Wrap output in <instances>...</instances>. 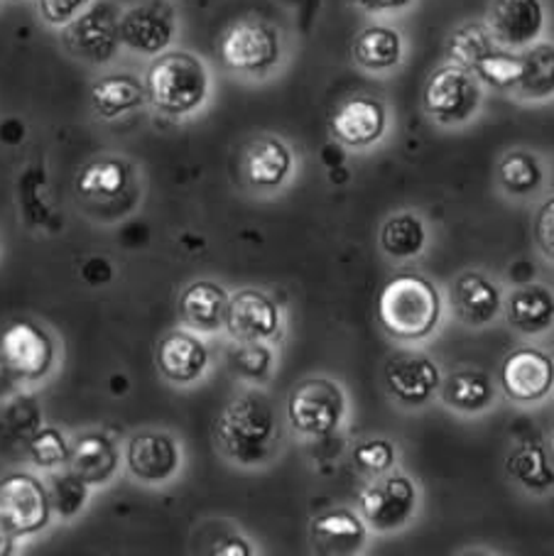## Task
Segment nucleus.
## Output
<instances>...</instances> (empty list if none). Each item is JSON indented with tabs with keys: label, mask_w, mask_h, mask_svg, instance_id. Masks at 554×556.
Wrapping results in <instances>:
<instances>
[{
	"label": "nucleus",
	"mask_w": 554,
	"mask_h": 556,
	"mask_svg": "<svg viewBox=\"0 0 554 556\" xmlns=\"http://www.w3.org/2000/svg\"><path fill=\"white\" fill-rule=\"evenodd\" d=\"M423 109L442 126H462L481 109V81L466 66H439L425 84Z\"/></svg>",
	"instance_id": "nucleus-4"
},
{
	"label": "nucleus",
	"mask_w": 554,
	"mask_h": 556,
	"mask_svg": "<svg viewBox=\"0 0 554 556\" xmlns=\"http://www.w3.org/2000/svg\"><path fill=\"white\" fill-rule=\"evenodd\" d=\"M121 45L142 56L169 50L177 35V11L167 0H142L121 13Z\"/></svg>",
	"instance_id": "nucleus-10"
},
{
	"label": "nucleus",
	"mask_w": 554,
	"mask_h": 556,
	"mask_svg": "<svg viewBox=\"0 0 554 556\" xmlns=\"http://www.w3.org/2000/svg\"><path fill=\"white\" fill-rule=\"evenodd\" d=\"M508 473L518 481L525 491L530 493H547L554 488V468L547 454L534 441H525L508 456Z\"/></svg>",
	"instance_id": "nucleus-31"
},
{
	"label": "nucleus",
	"mask_w": 554,
	"mask_h": 556,
	"mask_svg": "<svg viewBox=\"0 0 554 556\" xmlns=\"http://www.w3.org/2000/svg\"><path fill=\"white\" fill-rule=\"evenodd\" d=\"M495 50V40L489 33V27L479 23L462 25L458 30L452 33L446 42V56L458 66H466V70L474 72L476 64H479L486 54Z\"/></svg>",
	"instance_id": "nucleus-33"
},
{
	"label": "nucleus",
	"mask_w": 554,
	"mask_h": 556,
	"mask_svg": "<svg viewBox=\"0 0 554 556\" xmlns=\"http://www.w3.org/2000/svg\"><path fill=\"white\" fill-rule=\"evenodd\" d=\"M47 491H50V503H52V510L56 517H62V520H72V517L81 515V510L89 503V491L91 485L84 483L79 476L72 473L70 468H62V471H56L50 476V481H47Z\"/></svg>",
	"instance_id": "nucleus-34"
},
{
	"label": "nucleus",
	"mask_w": 554,
	"mask_h": 556,
	"mask_svg": "<svg viewBox=\"0 0 554 556\" xmlns=\"http://www.w3.org/2000/svg\"><path fill=\"white\" fill-rule=\"evenodd\" d=\"M383 380L390 395L403 407H419L442 388L437 363L415 351H400L386 363Z\"/></svg>",
	"instance_id": "nucleus-16"
},
{
	"label": "nucleus",
	"mask_w": 554,
	"mask_h": 556,
	"mask_svg": "<svg viewBox=\"0 0 554 556\" xmlns=\"http://www.w3.org/2000/svg\"><path fill=\"white\" fill-rule=\"evenodd\" d=\"M91 0H37L40 15L47 25L64 27L70 25L76 15H81Z\"/></svg>",
	"instance_id": "nucleus-39"
},
{
	"label": "nucleus",
	"mask_w": 554,
	"mask_h": 556,
	"mask_svg": "<svg viewBox=\"0 0 554 556\" xmlns=\"http://www.w3.org/2000/svg\"><path fill=\"white\" fill-rule=\"evenodd\" d=\"M148 103L167 118H185L202 109L212 89L206 64L197 54L185 50H167L146 72Z\"/></svg>",
	"instance_id": "nucleus-2"
},
{
	"label": "nucleus",
	"mask_w": 554,
	"mask_h": 556,
	"mask_svg": "<svg viewBox=\"0 0 554 556\" xmlns=\"http://www.w3.org/2000/svg\"><path fill=\"white\" fill-rule=\"evenodd\" d=\"M130 181V165L116 155L97 157L89 165H84L76 175V194L84 199L109 201L121 197Z\"/></svg>",
	"instance_id": "nucleus-27"
},
{
	"label": "nucleus",
	"mask_w": 554,
	"mask_h": 556,
	"mask_svg": "<svg viewBox=\"0 0 554 556\" xmlns=\"http://www.w3.org/2000/svg\"><path fill=\"white\" fill-rule=\"evenodd\" d=\"M27 454H30V462L37 468L54 471V468H64L66 462H70L72 444L66 441L62 429L40 427L27 439Z\"/></svg>",
	"instance_id": "nucleus-35"
},
{
	"label": "nucleus",
	"mask_w": 554,
	"mask_h": 556,
	"mask_svg": "<svg viewBox=\"0 0 554 556\" xmlns=\"http://www.w3.org/2000/svg\"><path fill=\"white\" fill-rule=\"evenodd\" d=\"M427 243V228L423 218L413 211H403V214L390 216L383 228H380V248L393 261H410L425 251Z\"/></svg>",
	"instance_id": "nucleus-30"
},
{
	"label": "nucleus",
	"mask_w": 554,
	"mask_h": 556,
	"mask_svg": "<svg viewBox=\"0 0 554 556\" xmlns=\"http://www.w3.org/2000/svg\"><path fill=\"white\" fill-rule=\"evenodd\" d=\"M280 309H277V304L265 292L245 287V290H238L228 300L224 329L236 343L270 341L280 333Z\"/></svg>",
	"instance_id": "nucleus-17"
},
{
	"label": "nucleus",
	"mask_w": 554,
	"mask_h": 556,
	"mask_svg": "<svg viewBox=\"0 0 554 556\" xmlns=\"http://www.w3.org/2000/svg\"><path fill=\"white\" fill-rule=\"evenodd\" d=\"M214 554L216 556H248V554H253V549H251V544L241 540V536H228V540L216 544Z\"/></svg>",
	"instance_id": "nucleus-42"
},
{
	"label": "nucleus",
	"mask_w": 554,
	"mask_h": 556,
	"mask_svg": "<svg viewBox=\"0 0 554 556\" xmlns=\"http://www.w3.org/2000/svg\"><path fill=\"white\" fill-rule=\"evenodd\" d=\"M15 546H17V536L11 532V527L0 520V556L15 554Z\"/></svg>",
	"instance_id": "nucleus-43"
},
{
	"label": "nucleus",
	"mask_w": 554,
	"mask_h": 556,
	"mask_svg": "<svg viewBox=\"0 0 554 556\" xmlns=\"http://www.w3.org/2000/svg\"><path fill=\"white\" fill-rule=\"evenodd\" d=\"M52 515L50 491L42 478L27 471L0 478V520L11 527L17 540L42 532L52 522Z\"/></svg>",
	"instance_id": "nucleus-8"
},
{
	"label": "nucleus",
	"mask_w": 554,
	"mask_h": 556,
	"mask_svg": "<svg viewBox=\"0 0 554 556\" xmlns=\"http://www.w3.org/2000/svg\"><path fill=\"white\" fill-rule=\"evenodd\" d=\"M452 304L462 321L486 326L501 312V290L483 273L466 270L452 285Z\"/></svg>",
	"instance_id": "nucleus-23"
},
{
	"label": "nucleus",
	"mask_w": 554,
	"mask_h": 556,
	"mask_svg": "<svg viewBox=\"0 0 554 556\" xmlns=\"http://www.w3.org/2000/svg\"><path fill=\"white\" fill-rule=\"evenodd\" d=\"M476 79L481 84L491 86V89L499 91H513L515 84L520 79V54H513L511 50H495L491 54H486L483 60L476 64Z\"/></svg>",
	"instance_id": "nucleus-36"
},
{
	"label": "nucleus",
	"mask_w": 554,
	"mask_h": 556,
	"mask_svg": "<svg viewBox=\"0 0 554 556\" xmlns=\"http://www.w3.org/2000/svg\"><path fill=\"white\" fill-rule=\"evenodd\" d=\"M353 462L366 473H386L395 464V446L388 439L363 441L353 452Z\"/></svg>",
	"instance_id": "nucleus-38"
},
{
	"label": "nucleus",
	"mask_w": 554,
	"mask_h": 556,
	"mask_svg": "<svg viewBox=\"0 0 554 556\" xmlns=\"http://www.w3.org/2000/svg\"><path fill=\"white\" fill-rule=\"evenodd\" d=\"M544 172L532 152L513 150L499 162L501 187L513 197H530L542 187Z\"/></svg>",
	"instance_id": "nucleus-32"
},
{
	"label": "nucleus",
	"mask_w": 554,
	"mask_h": 556,
	"mask_svg": "<svg viewBox=\"0 0 554 556\" xmlns=\"http://www.w3.org/2000/svg\"><path fill=\"white\" fill-rule=\"evenodd\" d=\"M442 400L456 412H483L493 402V382L483 370H456L444 380Z\"/></svg>",
	"instance_id": "nucleus-29"
},
{
	"label": "nucleus",
	"mask_w": 554,
	"mask_h": 556,
	"mask_svg": "<svg viewBox=\"0 0 554 556\" xmlns=\"http://www.w3.org/2000/svg\"><path fill=\"white\" fill-rule=\"evenodd\" d=\"M439 319H442V296L427 277L400 273L380 290L378 321L388 337L423 341L432 337Z\"/></svg>",
	"instance_id": "nucleus-3"
},
{
	"label": "nucleus",
	"mask_w": 554,
	"mask_h": 556,
	"mask_svg": "<svg viewBox=\"0 0 554 556\" xmlns=\"http://www.w3.org/2000/svg\"><path fill=\"white\" fill-rule=\"evenodd\" d=\"M126 466L136 481L146 485H160L175 478L181 466V452L177 439L167 431H138L126 444Z\"/></svg>",
	"instance_id": "nucleus-13"
},
{
	"label": "nucleus",
	"mask_w": 554,
	"mask_h": 556,
	"mask_svg": "<svg viewBox=\"0 0 554 556\" xmlns=\"http://www.w3.org/2000/svg\"><path fill=\"white\" fill-rule=\"evenodd\" d=\"M0 358L21 382L47 378L56 363V343L50 331L30 319H17L0 333Z\"/></svg>",
	"instance_id": "nucleus-9"
},
{
	"label": "nucleus",
	"mask_w": 554,
	"mask_h": 556,
	"mask_svg": "<svg viewBox=\"0 0 554 556\" xmlns=\"http://www.w3.org/2000/svg\"><path fill=\"white\" fill-rule=\"evenodd\" d=\"M121 8L111 0H97L70 25H64L62 42L66 52L86 64H109L121 47Z\"/></svg>",
	"instance_id": "nucleus-7"
},
{
	"label": "nucleus",
	"mask_w": 554,
	"mask_h": 556,
	"mask_svg": "<svg viewBox=\"0 0 554 556\" xmlns=\"http://www.w3.org/2000/svg\"><path fill=\"white\" fill-rule=\"evenodd\" d=\"M347 3L363 13H395L413 5V0H347Z\"/></svg>",
	"instance_id": "nucleus-41"
},
{
	"label": "nucleus",
	"mask_w": 554,
	"mask_h": 556,
	"mask_svg": "<svg viewBox=\"0 0 554 556\" xmlns=\"http://www.w3.org/2000/svg\"><path fill=\"white\" fill-rule=\"evenodd\" d=\"M155 366L165 380L175 386H189L206 372L209 349L192 331H169L158 343Z\"/></svg>",
	"instance_id": "nucleus-18"
},
{
	"label": "nucleus",
	"mask_w": 554,
	"mask_h": 556,
	"mask_svg": "<svg viewBox=\"0 0 554 556\" xmlns=\"http://www.w3.org/2000/svg\"><path fill=\"white\" fill-rule=\"evenodd\" d=\"M515 96L522 101H547L554 96V45L534 42L520 54V79Z\"/></svg>",
	"instance_id": "nucleus-28"
},
{
	"label": "nucleus",
	"mask_w": 554,
	"mask_h": 556,
	"mask_svg": "<svg viewBox=\"0 0 554 556\" xmlns=\"http://www.w3.org/2000/svg\"><path fill=\"white\" fill-rule=\"evenodd\" d=\"M353 62L366 72H388L403 62V35L388 25H368L351 47Z\"/></svg>",
	"instance_id": "nucleus-26"
},
{
	"label": "nucleus",
	"mask_w": 554,
	"mask_h": 556,
	"mask_svg": "<svg viewBox=\"0 0 554 556\" xmlns=\"http://www.w3.org/2000/svg\"><path fill=\"white\" fill-rule=\"evenodd\" d=\"M218 56L226 70L245 76H265L280 64L282 45L275 27L255 17L234 23L218 42Z\"/></svg>",
	"instance_id": "nucleus-5"
},
{
	"label": "nucleus",
	"mask_w": 554,
	"mask_h": 556,
	"mask_svg": "<svg viewBox=\"0 0 554 556\" xmlns=\"http://www.w3.org/2000/svg\"><path fill=\"white\" fill-rule=\"evenodd\" d=\"M501 390L513 402H540L554 390V358L534 346L511 351L501 366Z\"/></svg>",
	"instance_id": "nucleus-12"
},
{
	"label": "nucleus",
	"mask_w": 554,
	"mask_h": 556,
	"mask_svg": "<svg viewBox=\"0 0 554 556\" xmlns=\"http://www.w3.org/2000/svg\"><path fill=\"white\" fill-rule=\"evenodd\" d=\"M366 522L356 513L347 507H333V510L314 517L310 527V540L317 554L327 556H349L363 549L366 544Z\"/></svg>",
	"instance_id": "nucleus-19"
},
{
	"label": "nucleus",
	"mask_w": 554,
	"mask_h": 556,
	"mask_svg": "<svg viewBox=\"0 0 554 556\" xmlns=\"http://www.w3.org/2000/svg\"><path fill=\"white\" fill-rule=\"evenodd\" d=\"M508 321L525 337H540L554 326V292L544 285H522L508 300Z\"/></svg>",
	"instance_id": "nucleus-24"
},
{
	"label": "nucleus",
	"mask_w": 554,
	"mask_h": 556,
	"mask_svg": "<svg viewBox=\"0 0 554 556\" xmlns=\"http://www.w3.org/2000/svg\"><path fill=\"white\" fill-rule=\"evenodd\" d=\"M486 27L495 45L505 50H525L538 42L544 30L542 0H491Z\"/></svg>",
	"instance_id": "nucleus-14"
},
{
	"label": "nucleus",
	"mask_w": 554,
	"mask_h": 556,
	"mask_svg": "<svg viewBox=\"0 0 554 556\" xmlns=\"http://www.w3.org/2000/svg\"><path fill=\"white\" fill-rule=\"evenodd\" d=\"M118 464L121 456L116 444L106 434H101V431H89V434H81L72 444L66 468L79 476L84 483L99 488L106 485L118 473Z\"/></svg>",
	"instance_id": "nucleus-22"
},
{
	"label": "nucleus",
	"mask_w": 554,
	"mask_h": 556,
	"mask_svg": "<svg viewBox=\"0 0 554 556\" xmlns=\"http://www.w3.org/2000/svg\"><path fill=\"white\" fill-rule=\"evenodd\" d=\"M329 130L337 142L353 150L376 146L388 130V109L374 96H351L329 121Z\"/></svg>",
	"instance_id": "nucleus-15"
},
{
	"label": "nucleus",
	"mask_w": 554,
	"mask_h": 556,
	"mask_svg": "<svg viewBox=\"0 0 554 556\" xmlns=\"http://www.w3.org/2000/svg\"><path fill=\"white\" fill-rule=\"evenodd\" d=\"M148 101L146 84L133 74H109L91 86V109L103 121H116Z\"/></svg>",
	"instance_id": "nucleus-25"
},
{
	"label": "nucleus",
	"mask_w": 554,
	"mask_h": 556,
	"mask_svg": "<svg viewBox=\"0 0 554 556\" xmlns=\"http://www.w3.org/2000/svg\"><path fill=\"white\" fill-rule=\"evenodd\" d=\"M231 366L245 380H265L273 368V351L265 341H243L231 353Z\"/></svg>",
	"instance_id": "nucleus-37"
},
{
	"label": "nucleus",
	"mask_w": 554,
	"mask_h": 556,
	"mask_svg": "<svg viewBox=\"0 0 554 556\" xmlns=\"http://www.w3.org/2000/svg\"><path fill=\"white\" fill-rule=\"evenodd\" d=\"M294 167V155L288 148V142H282L275 136H263L253 140L245 148L243 155V175L248 185L255 189H277L290 179Z\"/></svg>",
	"instance_id": "nucleus-20"
},
{
	"label": "nucleus",
	"mask_w": 554,
	"mask_h": 556,
	"mask_svg": "<svg viewBox=\"0 0 554 556\" xmlns=\"http://www.w3.org/2000/svg\"><path fill=\"white\" fill-rule=\"evenodd\" d=\"M534 243H538L540 253L554 263V197L544 201L534 218Z\"/></svg>",
	"instance_id": "nucleus-40"
},
{
	"label": "nucleus",
	"mask_w": 554,
	"mask_h": 556,
	"mask_svg": "<svg viewBox=\"0 0 554 556\" xmlns=\"http://www.w3.org/2000/svg\"><path fill=\"white\" fill-rule=\"evenodd\" d=\"M358 507L363 522L376 532H395L415 513L417 488L407 476H388L361 493Z\"/></svg>",
	"instance_id": "nucleus-11"
},
{
	"label": "nucleus",
	"mask_w": 554,
	"mask_h": 556,
	"mask_svg": "<svg viewBox=\"0 0 554 556\" xmlns=\"http://www.w3.org/2000/svg\"><path fill=\"white\" fill-rule=\"evenodd\" d=\"M347 415V395L339 382L329 378H307L292 388L288 397V419L302 437H329Z\"/></svg>",
	"instance_id": "nucleus-6"
},
{
	"label": "nucleus",
	"mask_w": 554,
	"mask_h": 556,
	"mask_svg": "<svg viewBox=\"0 0 554 556\" xmlns=\"http://www.w3.org/2000/svg\"><path fill=\"white\" fill-rule=\"evenodd\" d=\"M228 300L231 296H228L222 285L212 280H197L187 285L179 296V316L187 329L216 333L226 326Z\"/></svg>",
	"instance_id": "nucleus-21"
},
{
	"label": "nucleus",
	"mask_w": 554,
	"mask_h": 556,
	"mask_svg": "<svg viewBox=\"0 0 554 556\" xmlns=\"http://www.w3.org/2000/svg\"><path fill=\"white\" fill-rule=\"evenodd\" d=\"M275 434V407L270 397L257 390H248L228 402L214 427L216 446L241 466L263 464L273 452Z\"/></svg>",
	"instance_id": "nucleus-1"
}]
</instances>
